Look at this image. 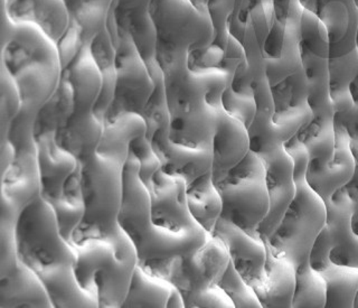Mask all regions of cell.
<instances>
[{
    "mask_svg": "<svg viewBox=\"0 0 358 308\" xmlns=\"http://www.w3.org/2000/svg\"><path fill=\"white\" fill-rule=\"evenodd\" d=\"M217 286L227 293L235 308H262L255 289L238 274L231 260Z\"/></svg>",
    "mask_w": 358,
    "mask_h": 308,
    "instance_id": "d590c367",
    "label": "cell"
},
{
    "mask_svg": "<svg viewBox=\"0 0 358 308\" xmlns=\"http://www.w3.org/2000/svg\"><path fill=\"white\" fill-rule=\"evenodd\" d=\"M331 240H330L329 233L327 227H324L322 232L319 233L316 241L313 242L311 248L310 255H309V263L311 268L315 269L316 272H326L330 267L334 266V263L330 260L329 255L331 250Z\"/></svg>",
    "mask_w": 358,
    "mask_h": 308,
    "instance_id": "b9f144b4",
    "label": "cell"
},
{
    "mask_svg": "<svg viewBox=\"0 0 358 308\" xmlns=\"http://www.w3.org/2000/svg\"><path fill=\"white\" fill-rule=\"evenodd\" d=\"M223 106H208L186 115L171 117L168 139L190 150L214 155V138Z\"/></svg>",
    "mask_w": 358,
    "mask_h": 308,
    "instance_id": "d6986e66",
    "label": "cell"
},
{
    "mask_svg": "<svg viewBox=\"0 0 358 308\" xmlns=\"http://www.w3.org/2000/svg\"><path fill=\"white\" fill-rule=\"evenodd\" d=\"M354 308H358V291L356 294L355 300H354Z\"/></svg>",
    "mask_w": 358,
    "mask_h": 308,
    "instance_id": "bcb514c9",
    "label": "cell"
},
{
    "mask_svg": "<svg viewBox=\"0 0 358 308\" xmlns=\"http://www.w3.org/2000/svg\"><path fill=\"white\" fill-rule=\"evenodd\" d=\"M322 276L327 287L324 308H354L358 291V268L334 265Z\"/></svg>",
    "mask_w": 358,
    "mask_h": 308,
    "instance_id": "f546056e",
    "label": "cell"
},
{
    "mask_svg": "<svg viewBox=\"0 0 358 308\" xmlns=\"http://www.w3.org/2000/svg\"><path fill=\"white\" fill-rule=\"evenodd\" d=\"M22 108L20 90L5 67L0 65V144L5 143L9 125Z\"/></svg>",
    "mask_w": 358,
    "mask_h": 308,
    "instance_id": "836d02e7",
    "label": "cell"
},
{
    "mask_svg": "<svg viewBox=\"0 0 358 308\" xmlns=\"http://www.w3.org/2000/svg\"><path fill=\"white\" fill-rule=\"evenodd\" d=\"M115 93L104 117V125L115 122L129 113L143 117L145 104L156 87V82L131 38L123 41L115 48Z\"/></svg>",
    "mask_w": 358,
    "mask_h": 308,
    "instance_id": "8fae6325",
    "label": "cell"
},
{
    "mask_svg": "<svg viewBox=\"0 0 358 308\" xmlns=\"http://www.w3.org/2000/svg\"><path fill=\"white\" fill-rule=\"evenodd\" d=\"M3 6L13 22L38 28L56 45L70 25V15L63 0H13Z\"/></svg>",
    "mask_w": 358,
    "mask_h": 308,
    "instance_id": "ffe728a7",
    "label": "cell"
},
{
    "mask_svg": "<svg viewBox=\"0 0 358 308\" xmlns=\"http://www.w3.org/2000/svg\"><path fill=\"white\" fill-rule=\"evenodd\" d=\"M229 84L222 94L223 110L227 112V115L243 123L245 128L248 129L257 113V104H255V98L234 92Z\"/></svg>",
    "mask_w": 358,
    "mask_h": 308,
    "instance_id": "ab89813d",
    "label": "cell"
},
{
    "mask_svg": "<svg viewBox=\"0 0 358 308\" xmlns=\"http://www.w3.org/2000/svg\"><path fill=\"white\" fill-rule=\"evenodd\" d=\"M329 94L331 102L339 100L350 91V82L358 73L357 48L347 55L329 59Z\"/></svg>",
    "mask_w": 358,
    "mask_h": 308,
    "instance_id": "d6a6232c",
    "label": "cell"
},
{
    "mask_svg": "<svg viewBox=\"0 0 358 308\" xmlns=\"http://www.w3.org/2000/svg\"><path fill=\"white\" fill-rule=\"evenodd\" d=\"M73 246L78 285L94 297L99 308H121L139 262L131 239L119 227L108 237Z\"/></svg>",
    "mask_w": 358,
    "mask_h": 308,
    "instance_id": "5b68a950",
    "label": "cell"
},
{
    "mask_svg": "<svg viewBox=\"0 0 358 308\" xmlns=\"http://www.w3.org/2000/svg\"><path fill=\"white\" fill-rule=\"evenodd\" d=\"M272 3L278 22L290 27H300L303 8L299 0H272Z\"/></svg>",
    "mask_w": 358,
    "mask_h": 308,
    "instance_id": "7bdbcfd3",
    "label": "cell"
},
{
    "mask_svg": "<svg viewBox=\"0 0 358 308\" xmlns=\"http://www.w3.org/2000/svg\"><path fill=\"white\" fill-rule=\"evenodd\" d=\"M37 112L38 110L22 108L20 113L9 125L6 141H9L14 146L16 155L22 153H37L36 140L34 136V126Z\"/></svg>",
    "mask_w": 358,
    "mask_h": 308,
    "instance_id": "e575fe53",
    "label": "cell"
},
{
    "mask_svg": "<svg viewBox=\"0 0 358 308\" xmlns=\"http://www.w3.org/2000/svg\"><path fill=\"white\" fill-rule=\"evenodd\" d=\"M143 134L145 123L141 115H123L115 122L104 125L95 154L78 162L85 214L73 233L72 244L108 237L119 227L117 216L122 205L129 145Z\"/></svg>",
    "mask_w": 358,
    "mask_h": 308,
    "instance_id": "7a4b0ae2",
    "label": "cell"
},
{
    "mask_svg": "<svg viewBox=\"0 0 358 308\" xmlns=\"http://www.w3.org/2000/svg\"><path fill=\"white\" fill-rule=\"evenodd\" d=\"M334 122L346 130L352 141L358 143V73L350 82V91L334 101Z\"/></svg>",
    "mask_w": 358,
    "mask_h": 308,
    "instance_id": "74e56055",
    "label": "cell"
},
{
    "mask_svg": "<svg viewBox=\"0 0 358 308\" xmlns=\"http://www.w3.org/2000/svg\"><path fill=\"white\" fill-rule=\"evenodd\" d=\"M257 113L248 130L250 150L259 157L266 156L282 147L296 136L313 117L309 106L275 111L271 88L259 83L253 88Z\"/></svg>",
    "mask_w": 358,
    "mask_h": 308,
    "instance_id": "30bf717a",
    "label": "cell"
},
{
    "mask_svg": "<svg viewBox=\"0 0 358 308\" xmlns=\"http://www.w3.org/2000/svg\"><path fill=\"white\" fill-rule=\"evenodd\" d=\"M156 29V57L162 71L186 64L193 50L206 48L214 29L207 0H151Z\"/></svg>",
    "mask_w": 358,
    "mask_h": 308,
    "instance_id": "52a82bcc",
    "label": "cell"
},
{
    "mask_svg": "<svg viewBox=\"0 0 358 308\" xmlns=\"http://www.w3.org/2000/svg\"><path fill=\"white\" fill-rule=\"evenodd\" d=\"M34 136L37 145L41 197L52 204L61 197L67 178L78 168V160L56 143L54 132H36Z\"/></svg>",
    "mask_w": 358,
    "mask_h": 308,
    "instance_id": "ac0fdd59",
    "label": "cell"
},
{
    "mask_svg": "<svg viewBox=\"0 0 358 308\" xmlns=\"http://www.w3.org/2000/svg\"><path fill=\"white\" fill-rule=\"evenodd\" d=\"M0 308H54L42 279L18 260L0 276Z\"/></svg>",
    "mask_w": 358,
    "mask_h": 308,
    "instance_id": "44dd1931",
    "label": "cell"
},
{
    "mask_svg": "<svg viewBox=\"0 0 358 308\" xmlns=\"http://www.w3.org/2000/svg\"><path fill=\"white\" fill-rule=\"evenodd\" d=\"M0 65L17 84L25 109H41L59 87L62 63L57 45L34 26L17 24L13 37L1 45Z\"/></svg>",
    "mask_w": 358,
    "mask_h": 308,
    "instance_id": "8992f818",
    "label": "cell"
},
{
    "mask_svg": "<svg viewBox=\"0 0 358 308\" xmlns=\"http://www.w3.org/2000/svg\"><path fill=\"white\" fill-rule=\"evenodd\" d=\"M169 125L155 132L151 144L162 162V171L171 176L182 178L186 184L213 169L214 155L190 150L171 143L168 139Z\"/></svg>",
    "mask_w": 358,
    "mask_h": 308,
    "instance_id": "7402d4cb",
    "label": "cell"
},
{
    "mask_svg": "<svg viewBox=\"0 0 358 308\" xmlns=\"http://www.w3.org/2000/svg\"><path fill=\"white\" fill-rule=\"evenodd\" d=\"M354 1H355L356 7H357V9H358V0H354ZM357 39H358V35H357ZM357 39H356V41H357Z\"/></svg>",
    "mask_w": 358,
    "mask_h": 308,
    "instance_id": "c3c4849f",
    "label": "cell"
},
{
    "mask_svg": "<svg viewBox=\"0 0 358 308\" xmlns=\"http://www.w3.org/2000/svg\"><path fill=\"white\" fill-rule=\"evenodd\" d=\"M41 196L37 153L17 154L6 171L1 172L0 218L17 221L20 213Z\"/></svg>",
    "mask_w": 358,
    "mask_h": 308,
    "instance_id": "e0dca14e",
    "label": "cell"
},
{
    "mask_svg": "<svg viewBox=\"0 0 358 308\" xmlns=\"http://www.w3.org/2000/svg\"><path fill=\"white\" fill-rule=\"evenodd\" d=\"M212 173L213 182L223 202L221 218L253 234L270 206L262 160L250 150L229 171L212 169Z\"/></svg>",
    "mask_w": 358,
    "mask_h": 308,
    "instance_id": "ba28073f",
    "label": "cell"
},
{
    "mask_svg": "<svg viewBox=\"0 0 358 308\" xmlns=\"http://www.w3.org/2000/svg\"><path fill=\"white\" fill-rule=\"evenodd\" d=\"M259 158L266 167L270 206L268 214L255 227L253 235L266 240L279 225L289 205L294 201L296 183L294 178V160L285 150V146L272 154Z\"/></svg>",
    "mask_w": 358,
    "mask_h": 308,
    "instance_id": "4fadbf2b",
    "label": "cell"
},
{
    "mask_svg": "<svg viewBox=\"0 0 358 308\" xmlns=\"http://www.w3.org/2000/svg\"><path fill=\"white\" fill-rule=\"evenodd\" d=\"M3 1L6 4V5H8V4H10L13 0H3Z\"/></svg>",
    "mask_w": 358,
    "mask_h": 308,
    "instance_id": "7dc6e473",
    "label": "cell"
},
{
    "mask_svg": "<svg viewBox=\"0 0 358 308\" xmlns=\"http://www.w3.org/2000/svg\"><path fill=\"white\" fill-rule=\"evenodd\" d=\"M70 15V25L57 43L62 69L106 28L112 0H63Z\"/></svg>",
    "mask_w": 358,
    "mask_h": 308,
    "instance_id": "9a60e30c",
    "label": "cell"
},
{
    "mask_svg": "<svg viewBox=\"0 0 358 308\" xmlns=\"http://www.w3.org/2000/svg\"><path fill=\"white\" fill-rule=\"evenodd\" d=\"M16 241L20 261L42 279L54 308H99L76 280V246L62 237L53 207L41 196L20 213Z\"/></svg>",
    "mask_w": 358,
    "mask_h": 308,
    "instance_id": "3957f363",
    "label": "cell"
},
{
    "mask_svg": "<svg viewBox=\"0 0 358 308\" xmlns=\"http://www.w3.org/2000/svg\"><path fill=\"white\" fill-rule=\"evenodd\" d=\"M139 162L129 154L124 166V190L117 216L139 261L192 255L206 244L210 233L188 210L186 183L162 169L147 188L139 177Z\"/></svg>",
    "mask_w": 358,
    "mask_h": 308,
    "instance_id": "6da1fadb",
    "label": "cell"
},
{
    "mask_svg": "<svg viewBox=\"0 0 358 308\" xmlns=\"http://www.w3.org/2000/svg\"><path fill=\"white\" fill-rule=\"evenodd\" d=\"M283 146L294 160L296 195L279 225L263 241L274 257L287 259L296 268L309 259L313 242L326 227L327 207L306 182L308 153L305 146L296 134Z\"/></svg>",
    "mask_w": 358,
    "mask_h": 308,
    "instance_id": "277c9868",
    "label": "cell"
},
{
    "mask_svg": "<svg viewBox=\"0 0 358 308\" xmlns=\"http://www.w3.org/2000/svg\"><path fill=\"white\" fill-rule=\"evenodd\" d=\"M302 8L318 18L327 31L329 59L347 55L356 48L358 9L354 0H299Z\"/></svg>",
    "mask_w": 358,
    "mask_h": 308,
    "instance_id": "5bb4252c",
    "label": "cell"
},
{
    "mask_svg": "<svg viewBox=\"0 0 358 308\" xmlns=\"http://www.w3.org/2000/svg\"><path fill=\"white\" fill-rule=\"evenodd\" d=\"M350 149L355 158V171L352 174V178L348 181L346 185H344L341 190H344L345 195L350 202L352 212L358 213V143L357 141H350Z\"/></svg>",
    "mask_w": 358,
    "mask_h": 308,
    "instance_id": "ee69618b",
    "label": "cell"
},
{
    "mask_svg": "<svg viewBox=\"0 0 358 308\" xmlns=\"http://www.w3.org/2000/svg\"><path fill=\"white\" fill-rule=\"evenodd\" d=\"M156 87L150 98L145 104L143 112V120L145 123V137L151 140L155 132L162 126L171 123V112L168 108L167 97H166L164 76L155 80Z\"/></svg>",
    "mask_w": 358,
    "mask_h": 308,
    "instance_id": "8d00e7d4",
    "label": "cell"
},
{
    "mask_svg": "<svg viewBox=\"0 0 358 308\" xmlns=\"http://www.w3.org/2000/svg\"><path fill=\"white\" fill-rule=\"evenodd\" d=\"M229 263L227 248L213 234L192 255L139 261L145 272L168 280L180 293H193L217 285Z\"/></svg>",
    "mask_w": 358,
    "mask_h": 308,
    "instance_id": "9c48e42d",
    "label": "cell"
},
{
    "mask_svg": "<svg viewBox=\"0 0 358 308\" xmlns=\"http://www.w3.org/2000/svg\"><path fill=\"white\" fill-rule=\"evenodd\" d=\"M324 203L327 207L326 227L333 246L330 260L337 266L358 268V237L350 230V202L339 188Z\"/></svg>",
    "mask_w": 358,
    "mask_h": 308,
    "instance_id": "603a6c76",
    "label": "cell"
},
{
    "mask_svg": "<svg viewBox=\"0 0 358 308\" xmlns=\"http://www.w3.org/2000/svg\"><path fill=\"white\" fill-rule=\"evenodd\" d=\"M180 294L184 300L185 308H235L227 293L217 285Z\"/></svg>",
    "mask_w": 358,
    "mask_h": 308,
    "instance_id": "60d3db41",
    "label": "cell"
},
{
    "mask_svg": "<svg viewBox=\"0 0 358 308\" xmlns=\"http://www.w3.org/2000/svg\"><path fill=\"white\" fill-rule=\"evenodd\" d=\"M151 0H112L106 15V29L117 48L131 38L154 80L162 78L156 57V29L149 13Z\"/></svg>",
    "mask_w": 358,
    "mask_h": 308,
    "instance_id": "7c38bea8",
    "label": "cell"
},
{
    "mask_svg": "<svg viewBox=\"0 0 358 308\" xmlns=\"http://www.w3.org/2000/svg\"><path fill=\"white\" fill-rule=\"evenodd\" d=\"M90 50L95 64L100 71L101 81H102L100 95L93 112L104 123V117L113 99L115 82H117L115 48L112 44L106 28L98 35H95L94 38L91 41Z\"/></svg>",
    "mask_w": 358,
    "mask_h": 308,
    "instance_id": "83f0119b",
    "label": "cell"
},
{
    "mask_svg": "<svg viewBox=\"0 0 358 308\" xmlns=\"http://www.w3.org/2000/svg\"><path fill=\"white\" fill-rule=\"evenodd\" d=\"M275 111L308 106V87L303 69L271 88Z\"/></svg>",
    "mask_w": 358,
    "mask_h": 308,
    "instance_id": "1f68e13d",
    "label": "cell"
},
{
    "mask_svg": "<svg viewBox=\"0 0 358 308\" xmlns=\"http://www.w3.org/2000/svg\"><path fill=\"white\" fill-rule=\"evenodd\" d=\"M296 285V267L268 250L262 280L255 291L262 308H291Z\"/></svg>",
    "mask_w": 358,
    "mask_h": 308,
    "instance_id": "d4e9b609",
    "label": "cell"
},
{
    "mask_svg": "<svg viewBox=\"0 0 358 308\" xmlns=\"http://www.w3.org/2000/svg\"><path fill=\"white\" fill-rule=\"evenodd\" d=\"M121 308H185V304L173 284L149 274L138 262Z\"/></svg>",
    "mask_w": 358,
    "mask_h": 308,
    "instance_id": "cb8c5ba5",
    "label": "cell"
},
{
    "mask_svg": "<svg viewBox=\"0 0 358 308\" xmlns=\"http://www.w3.org/2000/svg\"><path fill=\"white\" fill-rule=\"evenodd\" d=\"M16 157L14 146L9 141L0 144V160H1V172L6 171L13 164Z\"/></svg>",
    "mask_w": 358,
    "mask_h": 308,
    "instance_id": "f6af8a7d",
    "label": "cell"
},
{
    "mask_svg": "<svg viewBox=\"0 0 358 308\" xmlns=\"http://www.w3.org/2000/svg\"><path fill=\"white\" fill-rule=\"evenodd\" d=\"M186 201L196 222L212 234L223 211V202L213 182L212 171L186 184Z\"/></svg>",
    "mask_w": 358,
    "mask_h": 308,
    "instance_id": "4316f807",
    "label": "cell"
},
{
    "mask_svg": "<svg viewBox=\"0 0 358 308\" xmlns=\"http://www.w3.org/2000/svg\"><path fill=\"white\" fill-rule=\"evenodd\" d=\"M129 154L132 155L139 162L140 179L149 188L155 174L162 169V162L150 140L145 137V134H140L131 140L129 145Z\"/></svg>",
    "mask_w": 358,
    "mask_h": 308,
    "instance_id": "f35d334b",
    "label": "cell"
},
{
    "mask_svg": "<svg viewBox=\"0 0 358 308\" xmlns=\"http://www.w3.org/2000/svg\"><path fill=\"white\" fill-rule=\"evenodd\" d=\"M212 234L223 242L234 268L255 288L264 274L268 255L264 241L223 218H220Z\"/></svg>",
    "mask_w": 358,
    "mask_h": 308,
    "instance_id": "2e32d148",
    "label": "cell"
},
{
    "mask_svg": "<svg viewBox=\"0 0 358 308\" xmlns=\"http://www.w3.org/2000/svg\"><path fill=\"white\" fill-rule=\"evenodd\" d=\"M327 300L326 281L311 268L309 259L296 268V285L291 308H324Z\"/></svg>",
    "mask_w": 358,
    "mask_h": 308,
    "instance_id": "4dcf8cb0",
    "label": "cell"
},
{
    "mask_svg": "<svg viewBox=\"0 0 358 308\" xmlns=\"http://www.w3.org/2000/svg\"><path fill=\"white\" fill-rule=\"evenodd\" d=\"M50 205L55 212L56 221L59 224L62 237L72 244L73 233L80 225L85 214V205L82 195L81 173L78 166L76 172L67 178L61 197Z\"/></svg>",
    "mask_w": 358,
    "mask_h": 308,
    "instance_id": "f1b7e54d",
    "label": "cell"
},
{
    "mask_svg": "<svg viewBox=\"0 0 358 308\" xmlns=\"http://www.w3.org/2000/svg\"><path fill=\"white\" fill-rule=\"evenodd\" d=\"M250 151L249 134L243 123L222 112L214 138V171H229Z\"/></svg>",
    "mask_w": 358,
    "mask_h": 308,
    "instance_id": "484cf974",
    "label": "cell"
}]
</instances>
